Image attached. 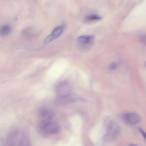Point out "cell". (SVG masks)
Listing matches in <instances>:
<instances>
[{"instance_id": "obj_1", "label": "cell", "mask_w": 146, "mask_h": 146, "mask_svg": "<svg viewBox=\"0 0 146 146\" xmlns=\"http://www.w3.org/2000/svg\"><path fill=\"white\" fill-rule=\"evenodd\" d=\"M106 134L102 137L105 142H110L116 139L121 131L120 127L117 123L112 121H110L106 124Z\"/></svg>"}, {"instance_id": "obj_2", "label": "cell", "mask_w": 146, "mask_h": 146, "mask_svg": "<svg viewBox=\"0 0 146 146\" xmlns=\"http://www.w3.org/2000/svg\"><path fill=\"white\" fill-rule=\"evenodd\" d=\"M40 131L46 134H54L58 133L60 130L58 123L52 119H42L39 124Z\"/></svg>"}, {"instance_id": "obj_3", "label": "cell", "mask_w": 146, "mask_h": 146, "mask_svg": "<svg viewBox=\"0 0 146 146\" xmlns=\"http://www.w3.org/2000/svg\"><path fill=\"white\" fill-rule=\"evenodd\" d=\"M72 87L67 81H63L57 86L56 92L58 97L64 96L71 94Z\"/></svg>"}, {"instance_id": "obj_4", "label": "cell", "mask_w": 146, "mask_h": 146, "mask_svg": "<svg viewBox=\"0 0 146 146\" xmlns=\"http://www.w3.org/2000/svg\"><path fill=\"white\" fill-rule=\"evenodd\" d=\"M94 37L93 36L85 35L80 36L77 40V43L80 48L85 49L91 46L94 42Z\"/></svg>"}, {"instance_id": "obj_5", "label": "cell", "mask_w": 146, "mask_h": 146, "mask_svg": "<svg viewBox=\"0 0 146 146\" xmlns=\"http://www.w3.org/2000/svg\"><path fill=\"white\" fill-rule=\"evenodd\" d=\"M64 29V27L63 26H59L56 27L44 39V44L48 43L56 39L61 35Z\"/></svg>"}, {"instance_id": "obj_6", "label": "cell", "mask_w": 146, "mask_h": 146, "mask_svg": "<svg viewBox=\"0 0 146 146\" xmlns=\"http://www.w3.org/2000/svg\"><path fill=\"white\" fill-rule=\"evenodd\" d=\"M123 118L126 122L132 124L138 123L141 119L140 116L138 114L133 112L125 113L123 115Z\"/></svg>"}, {"instance_id": "obj_7", "label": "cell", "mask_w": 146, "mask_h": 146, "mask_svg": "<svg viewBox=\"0 0 146 146\" xmlns=\"http://www.w3.org/2000/svg\"><path fill=\"white\" fill-rule=\"evenodd\" d=\"M38 114L42 119H52L53 113L49 109L46 107H42L38 110Z\"/></svg>"}, {"instance_id": "obj_8", "label": "cell", "mask_w": 146, "mask_h": 146, "mask_svg": "<svg viewBox=\"0 0 146 146\" xmlns=\"http://www.w3.org/2000/svg\"><path fill=\"white\" fill-rule=\"evenodd\" d=\"M77 99L75 95L71 94L64 96L58 97L57 101L60 103L65 104L74 102Z\"/></svg>"}, {"instance_id": "obj_9", "label": "cell", "mask_w": 146, "mask_h": 146, "mask_svg": "<svg viewBox=\"0 0 146 146\" xmlns=\"http://www.w3.org/2000/svg\"><path fill=\"white\" fill-rule=\"evenodd\" d=\"M11 27L10 25L6 24L0 27V35L4 36L9 35L11 32Z\"/></svg>"}, {"instance_id": "obj_10", "label": "cell", "mask_w": 146, "mask_h": 146, "mask_svg": "<svg viewBox=\"0 0 146 146\" xmlns=\"http://www.w3.org/2000/svg\"><path fill=\"white\" fill-rule=\"evenodd\" d=\"M102 17L97 15H90L86 16L85 20L87 21H91L101 19Z\"/></svg>"}, {"instance_id": "obj_11", "label": "cell", "mask_w": 146, "mask_h": 146, "mask_svg": "<svg viewBox=\"0 0 146 146\" xmlns=\"http://www.w3.org/2000/svg\"><path fill=\"white\" fill-rule=\"evenodd\" d=\"M117 66L118 64L117 63H113L110 65L109 68L111 70H114L116 69Z\"/></svg>"}, {"instance_id": "obj_12", "label": "cell", "mask_w": 146, "mask_h": 146, "mask_svg": "<svg viewBox=\"0 0 146 146\" xmlns=\"http://www.w3.org/2000/svg\"><path fill=\"white\" fill-rule=\"evenodd\" d=\"M138 130L140 133L143 135V137L146 139V134L145 131L142 128L140 127H139L138 128Z\"/></svg>"}, {"instance_id": "obj_13", "label": "cell", "mask_w": 146, "mask_h": 146, "mask_svg": "<svg viewBox=\"0 0 146 146\" xmlns=\"http://www.w3.org/2000/svg\"><path fill=\"white\" fill-rule=\"evenodd\" d=\"M129 145L135 146V145H136L135 144H130Z\"/></svg>"}]
</instances>
